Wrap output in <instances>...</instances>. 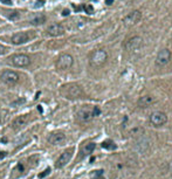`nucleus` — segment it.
I'll use <instances>...</instances> for the list:
<instances>
[{"instance_id":"nucleus-27","label":"nucleus","mask_w":172,"mask_h":179,"mask_svg":"<svg viewBox=\"0 0 172 179\" xmlns=\"http://www.w3.org/2000/svg\"><path fill=\"white\" fill-rule=\"evenodd\" d=\"M5 53H6V48L3 45H0V55H4Z\"/></svg>"},{"instance_id":"nucleus-23","label":"nucleus","mask_w":172,"mask_h":179,"mask_svg":"<svg viewBox=\"0 0 172 179\" xmlns=\"http://www.w3.org/2000/svg\"><path fill=\"white\" fill-rule=\"evenodd\" d=\"M49 173H50V169L48 167V169H46L42 173H40V174H39V178H45V177H46V176H48Z\"/></svg>"},{"instance_id":"nucleus-13","label":"nucleus","mask_w":172,"mask_h":179,"mask_svg":"<svg viewBox=\"0 0 172 179\" xmlns=\"http://www.w3.org/2000/svg\"><path fill=\"white\" fill-rule=\"evenodd\" d=\"M93 117H94V115H93V109L88 108V106H85V108H82V109L77 113V118H79V121H81V122H88V121H90Z\"/></svg>"},{"instance_id":"nucleus-10","label":"nucleus","mask_w":172,"mask_h":179,"mask_svg":"<svg viewBox=\"0 0 172 179\" xmlns=\"http://www.w3.org/2000/svg\"><path fill=\"white\" fill-rule=\"evenodd\" d=\"M29 121V115H21V116H18L12 123V128L15 130V131H19L21 130L22 128H25L27 123Z\"/></svg>"},{"instance_id":"nucleus-7","label":"nucleus","mask_w":172,"mask_h":179,"mask_svg":"<svg viewBox=\"0 0 172 179\" xmlns=\"http://www.w3.org/2000/svg\"><path fill=\"white\" fill-rule=\"evenodd\" d=\"M166 122H167V116L162 111H153L150 115V123L154 125V127H162Z\"/></svg>"},{"instance_id":"nucleus-20","label":"nucleus","mask_w":172,"mask_h":179,"mask_svg":"<svg viewBox=\"0 0 172 179\" xmlns=\"http://www.w3.org/2000/svg\"><path fill=\"white\" fill-rule=\"evenodd\" d=\"M102 146L104 148V149H108V150H114V149H116V145L114 144V142H111V140L103 142V143H102Z\"/></svg>"},{"instance_id":"nucleus-8","label":"nucleus","mask_w":172,"mask_h":179,"mask_svg":"<svg viewBox=\"0 0 172 179\" xmlns=\"http://www.w3.org/2000/svg\"><path fill=\"white\" fill-rule=\"evenodd\" d=\"M73 152H74V149H73V148H72V149L66 150L64 152H62L61 156L59 157V159L56 160L55 166H56L58 169H62V167H64L68 163L70 162V159H72V157H73Z\"/></svg>"},{"instance_id":"nucleus-14","label":"nucleus","mask_w":172,"mask_h":179,"mask_svg":"<svg viewBox=\"0 0 172 179\" xmlns=\"http://www.w3.org/2000/svg\"><path fill=\"white\" fill-rule=\"evenodd\" d=\"M29 39V35L26 32H19V33H15L13 37H12V42L14 45H24L28 41Z\"/></svg>"},{"instance_id":"nucleus-17","label":"nucleus","mask_w":172,"mask_h":179,"mask_svg":"<svg viewBox=\"0 0 172 179\" xmlns=\"http://www.w3.org/2000/svg\"><path fill=\"white\" fill-rule=\"evenodd\" d=\"M29 22L34 26H39L46 22V16L43 14H35L29 18Z\"/></svg>"},{"instance_id":"nucleus-28","label":"nucleus","mask_w":172,"mask_h":179,"mask_svg":"<svg viewBox=\"0 0 172 179\" xmlns=\"http://www.w3.org/2000/svg\"><path fill=\"white\" fill-rule=\"evenodd\" d=\"M0 3L4 5H12V0H0Z\"/></svg>"},{"instance_id":"nucleus-1","label":"nucleus","mask_w":172,"mask_h":179,"mask_svg":"<svg viewBox=\"0 0 172 179\" xmlns=\"http://www.w3.org/2000/svg\"><path fill=\"white\" fill-rule=\"evenodd\" d=\"M108 60V53L104 49H96L91 53V55L89 58V63L94 68H100L102 66H104Z\"/></svg>"},{"instance_id":"nucleus-16","label":"nucleus","mask_w":172,"mask_h":179,"mask_svg":"<svg viewBox=\"0 0 172 179\" xmlns=\"http://www.w3.org/2000/svg\"><path fill=\"white\" fill-rule=\"evenodd\" d=\"M154 102H156V97H153L152 95H144L138 100L137 103H138L141 108H146V106H150Z\"/></svg>"},{"instance_id":"nucleus-15","label":"nucleus","mask_w":172,"mask_h":179,"mask_svg":"<svg viewBox=\"0 0 172 179\" xmlns=\"http://www.w3.org/2000/svg\"><path fill=\"white\" fill-rule=\"evenodd\" d=\"M66 140V136L62 132H55V134H51L48 138V142L50 143L51 145H60Z\"/></svg>"},{"instance_id":"nucleus-4","label":"nucleus","mask_w":172,"mask_h":179,"mask_svg":"<svg viewBox=\"0 0 172 179\" xmlns=\"http://www.w3.org/2000/svg\"><path fill=\"white\" fill-rule=\"evenodd\" d=\"M0 79L1 81L8 85H13L15 83H18L20 80V76L18 73H15L13 70H4L1 75H0Z\"/></svg>"},{"instance_id":"nucleus-30","label":"nucleus","mask_w":172,"mask_h":179,"mask_svg":"<svg viewBox=\"0 0 172 179\" xmlns=\"http://www.w3.org/2000/svg\"><path fill=\"white\" fill-rule=\"evenodd\" d=\"M5 156H6V152H4V151H0V159L5 158Z\"/></svg>"},{"instance_id":"nucleus-3","label":"nucleus","mask_w":172,"mask_h":179,"mask_svg":"<svg viewBox=\"0 0 172 179\" xmlns=\"http://www.w3.org/2000/svg\"><path fill=\"white\" fill-rule=\"evenodd\" d=\"M125 50L129 52V53H136V52H138L142 47H143V39L141 37H132L130 38L125 45Z\"/></svg>"},{"instance_id":"nucleus-26","label":"nucleus","mask_w":172,"mask_h":179,"mask_svg":"<svg viewBox=\"0 0 172 179\" xmlns=\"http://www.w3.org/2000/svg\"><path fill=\"white\" fill-rule=\"evenodd\" d=\"M100 113H101V110L97 108V106H95V108L93 109V115H94V116H97V115H100Z\"/></svg>"},{"instance_id":"nucleus-32","label":"nucleus","mask_w":172,"mask_h":179,"mask_svg":"<svg viewBox=\"0 0 172 179\" xmlns=\"http://www.w3.org/2000/svg\"><path fill=\"white\" fill-rule=\"evenodd\" d=\"M38 110H39L40 113H42V108H41V105H39V106H38Z\"/></svg>"},{"instance_id":"nucleus-29","label":"nucleus","mask_w":172,"mask_h":179,"mask_svg":"<svg viewBox=\"0 0 172 179\" xmlns=\"http://www.w3.org/2000/svg\"><path fill=\"white\" fill-rule=\"evenodd\" d=\"M69 9H63V12H62V15L63 16H67V15H69Z\"/></svg>"},{"instance_id":"nucleus-11","label":"nucleus","mask_w":172,"mask_h":179,"mask_svg":"<svg viewBox=\"0 0 172 179\" xmlns=\"http://www.w3.org/2000/svg\"><path fill=\"white\" fill-rule=\"evenodd\" d=\"M12 63L15 67H27L30 64V59L25 54H18L12 58Z\"/></svg>"},{"instance_id":"nucleus-31","label":"nucleus","mask_w":172,"mask_h":179,"mask_svg":"<svg viewBox=\"0 0 172 179\" xmlns=\"http://www.w3.org/2000/svg\"><path fill=\"white\" fill-rule=\"evenodd\" d=\"M112 3H114V0H107V1H106V4H107V5H111Z\"/></svg>"},{"instance_id":"nucleus-2","label":"nucleus","mask_w":172,"mask_h":179,"mask_svg":"<svg viewBox=\"0 0 172 179\" xmlns=\"http://www.w3.org/2000/svg\"><path fill=\"white\" fill-rule=\"evenodd\" d=\"M62 94L69 100H74V98H80L83 95L82 88L75 83H70L67 84L62 88Z\"/></svg>"},{"instance_id":"nucleus-24","label":"nucleus","mask_w":172,"mask_h":179,"mask_svg":"<svg viewBox=\"0 0 172 179\" xmlns=\"http://www.w3.org/2000/svg\"><path fill=\"white\" fill-rule=\"evenodd\" d=\"M45 5V0H38V1L35 3V7H42Z\"/></svg>"},{"instance_id":"nucleus-9","label":"nucleus","mask_w":172,"mask_h":179,"mask_svg":"<svg viewBox=\"0 0 172 179\" xmlns=\"http://www.w3.org/2000/svg\"><path fill=\"white\" fill-rule=\"evenodd\" d=\"M74 63V59L72 55L69 54H62L59 59H58V62H56V67L59 69H62V70H66V69H69Z\"/></svg>"},{"instance_id":"nucleus-6","label":"nucleus","mask_w":172,"mask_h":179,"mask_svg":"<svg viewBox=\"0 0 172 179\" xmlns=\"http://www.w3.org/2000/svg\"><path fill=\"white\" fill-rule=\"evenodd\" d=\"M141 19H142L141 11H132L123 19V24L125 27H132V26L138 24L141 21Z\"/></svg>"},{"instance_id":"nucleus-18","label":"nucleus","mask_w":172,"mask_h":179,"mask_svg":"<svg viewBox=\"0 0 172 179\" xmlns=\"http://www.w3.org/2000/svg\"><path fill=\"white\" fill-rule=\"evenodd\" d=\"M8 116H9V114L7 110H5V109L0 110V124L6 123V121L8 119Z\"/></svg>"},{"instance_id":"nucleus-22","label":"nucleus","mask_w":172,"mask_h":179,"mask_svg":"<svg viewBox=\"0 0 172 179\" xmlns=\"http://www.w3.org/2000/svg\"><path fill=\"white\" fill-rule=\"evenodd\" d=\"M25 101H26L25 98H21V100H20V98H18L16 101L12 102V103H11V105H12V106H16V105H19V104H22V103H25Z\"/></svg>"},{"instance_id":"nucleus-5","label":"nucleus","mask_w":172,"mask_h":179,"mask_svg":"<svg viewBox=\"0 0 172 179\" xmlns=\"http://www.w3.org/2000/svg\"><path fill=\"white\" fill-rule=\"evenodd\" d=\"M171 52L167 48H163L158 52V54L156 56V64L158 67H165L166 64H169V62L171 61Z\"/></svg>"},{"instance_id":"nucleus-12","label":"nucleus","mask_w":172,"mask_h":179,"mask_svg":"<svg viewBox=\"0 0 172 179\" xmlns=\"http://www.w3.org/2000/svg\"><path fill=\"white\" fill-rule=\"evenodd\" d=\"M47 32L49 35H51V37H61V35H63V33H64V28L62 25L54 22V24L48 26Z\"/></svg>"},{"instance_id":"nucleus-25","label":"nucleus","mask_w":172,"mask_h":179,"mask_svg":"<svg viewBox=\"0 0 172 179\" xmlns=\"http://www.w3.org/2000/svg\"><path fill=\"white\" fill-rule=\"evenodd\" d=\"M84 9L87 11L89 14H91L93 13V6H90V5H87V6H84Z\"/></svg>"},{"instance_id":"nucleus-33","label":"nucleus","mask_w":172,"mask_h":179,"mask_svg":"<svg viewBox=\"0 0 172 179\" xmlns=\"http://www.w3.org/2000/svg\"><path fill=\"white\" fill-rule=\"evenodd\" d=\"M39 96H40V92H39V93H37V95H35V97H34V98H35V100H37V98H38Z\"/></svg>"},{"instance_id":"nucleus-34","label":"nucleus","mask_w":172,"mask_h":179,"mask_svg":"<svg viewBox=\"0 0 172 179\" xmlns=\"http://www.w3.org/2000/svg\"><path fill=\"white\" fill-rule=\"evenodd\" d=\"M170 171H171V172H172V163H171V164H170Z\"/></svg>"},{"instance_id":"nucleus-21","label":"nucleus","mask_w":172,"mask_h":179,"mask_svg":"<svg viewBox=\"0 0 172 179\" xmlns=\"http://www.w3.org/2000/svg\"><path fill=\"white\" fill-rule=\"evenodd\" d=\"M19 15H20V14H19L18 12H15V11H14V12H11V14L8 15V18H9L11 20H16V19L19 18Z\"/></svg>"},{"instance_id":"nucleus-19","label":"nucleus","mask_w":172,"mask_h":179,"mask_svg":"<svg viewBox=\"0 0 172 179\" xmlns=\"http://www.w3.org/2000/svg\"><path fill=\"white\" fill-rule=\"evenodd\" d=\"M95 143H89V144H87L84 146V149H83V153L84 155H89V153H91L93 151H94V149H95Z\"/></svg>"}]
</instances>
